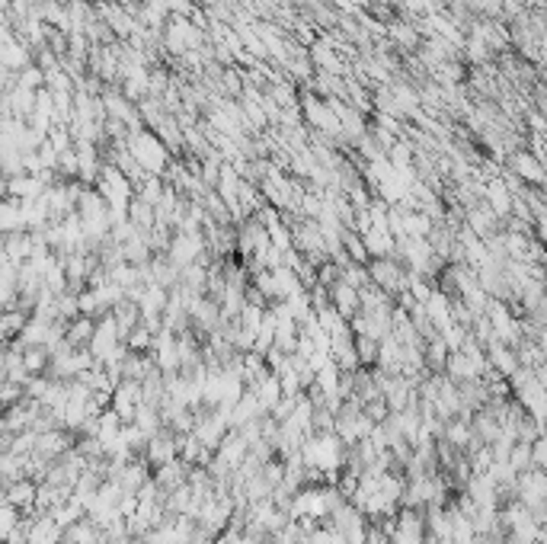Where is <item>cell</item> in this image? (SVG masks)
I'll list each match as a JSON object with an SVG mask.
<instances>
[{
	"label": "cell",
	"mask_w": 547,
	"mask_h": 544,
	"mask_svg": "<svg viewBox=\"0 0 547 544\" xmlns=\"http://www.w3.org/2000/svg\"><path fill=\"white\" fill-rule=\"evenodd\" d=\"M125 148H128V154L138 160V167H141L144 173H150V177H164L173 164V151L167 148L164 138H160L158 132H150V128H138V132L128 134Z\"/></svg>",
	"instance_id": "cell-1"
},
{
	"label": "cell",
	"mask_w": 547,
	"mask_h": 544,
	"mask_svg": "<svg viewBox=\"0 0 547 544\" xmlns=\"http://www.w3.org/2000/svg\"><path fill=\"white\" fill-rule=\"evenodd\" d=\"M346 448L349 445L337 433H314L301 448V458L311 471H321L327 478V474H339L346 468Z\"/></svg>",
	"instance_id": "cell-2"
},
{
	"label": "cell",
	"mask_w": 547,
	"mask_h": 544,
	"mask_svg": "<svg viewBox=\"0 0 547 544\" xmlns=\"http://www.w3.org/2000/svg\"><path fill=\"white\" fill-rule=\"evenodd\" d=\"M368 276L372 285H378L381 291H388L390 298H400L410 291V269L397 260V256H384V260L368 263Z\"/></svg>",
	"instance_id": "cell-3"
},
{
	"label": "cell",
	"mask_w": 547,
	"mask_h": 544,
	"mask_svg": "<svg viewBox=\"0 0 547 544\" xmlns=\"http://www.w3.org/2000/svg\"><path fill=\"white\" fill-rule=\"evenodd\" d=\"M71 448H77V433H71V429L36 433V452H32V462L46 464V468H48L52 462H58V458L68 455Z\"/></svg>",
	"instance_id": "cell-4"
},
{
	"label": "cell",
	"mask_w": 547,
	"mask_h": 544,
	"mask_svg": "<svg viewBox=\"0 0 547 544\" xmlns=\"http://www.w3.org/2000/svg\"><path fill=\"white\" fill-rule=\"evenodd\" d=\"M144 403V384L135 378H122L119 384H115L113 391V401H109V407H113L115 413H119L122 423H135V413L138 407Z\"/></svg>",
	"instance_id": "cell-5"
},
{
	"label": "cell",
	"mask_w": 547,
	"mask_h": 544,
	"mask_svg": "<svg viewBox=\"0 0 547 544\" xmlns=\"http://www.w3.org/2000/svg\"><path fill=\"white\" fill-rule=\"evenodd\" d=\"M180 445H183V436L173 433L170 426H164L158 436H150L144 462H148L154 471L164 468V464H170V462H176V458H180Z\"/></svg>",
	"instance_id": "cell-6"
},
{
	"label": "cell",
	"mask_w": 547,
	"mask_h": 544,
	"mask_svg": "<svg viewBox=\"0 0 547 544\" xmlns=\"http://www.w3.org/2000/svg\"><path fill=\"white\" fill-rule=\"evenodd\" d=\"M122 343H125V340H122L119 324L113 321V314H109V317H103V321H97V336H93L90 352H93V358H97L99 366H103L106 358L113 356Z\"/></svg>",
	"instance_id": "cell-7"
},
{
	"label": "cell",
	"mask_w": 547,
	"mask_h": 544,
	"mask_svg": "<svg viewBox=\"0 0 547 544\" xmlns=\"http://www.w3.org/2000/svg\"><path fill=\"white\" fill-rule=\"evenodd\" d=\"M509 167L518 179H525L528 186H547V164H541L532 151H516L509 157Z\"/></svg>",
	"instance_id": "cell-8"
},
{
	"label": "cell",
	"mask_w": 547,
	"mask_h": 544,
	"mask_svg": "<svg viewBox=\"0 0 547 544\" xmlns=\"http://www.w3.org/2000/svg\"><path fill=\"white\" fill-rule=\"evenodd\" d=\"M36 500H38V480L32 478L13 480V484L4 487V503L23 509V513H36Z\"/></svg>",
	"instance_id": "cell-9"
},
{
	"label": "cell",
	"mask_w": 547,
	"mask_h": 544,
	"mask_svg": "<svg viewBox=\"0 0 547 544\" xmlns=\"http://www.w3.org/2000/svg\"><path fill=\"white\" fill-rule=\"evenodd\" d=\"M30 544H64V529L52 513H32Z\"/></svg>",
	"instance_id": "cell-10"
},
{
	"label": "cell",
	"mask_w": 547,
	"mask_h": 544,
	"mask_svg": "<svg viewBox=\"0 0 547 544\" xmlns=\"http://www.w3.org/2000/svg\"><path fill=\"white\" fill-rule=\"evenodd\" d=\"M487 358L500 378H512V375L522 368V358H518L516 346H506V343H500V340H493V343L487 346Z\"/></svg>",
	"instance_id": "cell-11"
},
{
	"label": "cell",
	"mask_w": 547,
	"mask_h": 544,
	"mask_svg": "<svg viewBox=\"0 0 547 544\" xmlns=\"http://www.w3.org/2000/svg\"><path fill=\"white\" fill-rule=\"evenodd\" d=\"M189 474H192V464L183 462V458H176V462H170V464H164V468L154 471V480H158L160 490L170 497L173 490H180V487L189 484Z\"/></svg>",
	"instance_id": "cell-12"
},
{
	"label": "cell",
	"mask_w": 547,
	"mask_h": 544,
	"mask_svg": "<svg viewBox=\"0 0 547 544\" xmlns=\"http://www.w3.org/2000/svg\"><path fill=\"white\" fill-rule=\"evenodd\" d=\"M215 455L221 458L225 464H231L234 471H237L240 464H244V462L250 458V442H247V436L240 433V429H231V433L225 436V442L218 445Z\"/></svg>",
	"instance_id": "cell-13"
},
{
	"label": "cell",
	"mask_w": 547,
	"mask_h": 544,
	"mask_svg": "<svg viewBox=\"0 0 547 544\" xmlns=\"http://www.w3.org/2000/svg\"><path fill=\"white\" fill-rule=\"evenodd\" d=\"M330 301L346 321H353L355 314H362V291L353 289L349 282H343V279L330 289Z\"/></svg>",
	"instance_id": "cell-14"
},
{
	"label": "cell",
	"mask_w": 547,
	"mask_h": 544,
	"mask_svg": "<svg viewBox=\"0 0 547 544\" xmlns=\"http://www.w3.org/2000/svg\"><path fill=\"white\" fill-rule=\"evenodd\" d=\"M362 240H365L372 260H384V256L397 254V237H394L390 228H372L368 234H362Z\"/></svg>",
	"instance_id": "cell-15"
},
{
	"label": "cell",
	"mask_w": 547,
	"mask_h": 544,
	"mask_svg": "<svg viewBox=\"0 0 547 544\" xmlns=\"http://www.w3.org/2000/svg\"><path fill=\"white\" fill-rule=\"evenodd\" d=\"M93 336H97V321L93 317H87V314H81L77 321L68 324V333H64V343L71 346V350H90Z\"/></svg>",
	"instance_id": "cell-16"
},
{
	"label": "cell",
	"mask_w": 547,
	"mask_h": 544,
	"mask_svg": "<svg viewBox=\"0 0 547 544\" xmlns=\"http://www.w3.org/2000/svg\"><path fill=\"white\" fill-rule=\"evenodd\" d=\"M113 321L119 324V333H122V340H128V333L141 324V305H138L135 298H122L119 305L113 307Z\"/></svg>",
	"instance_id": "cell-17"
},
{
	"label": "cell",
	"mask_w": 547,
	"mask_h": 544,
	"mask_svg": "<svg viewBox=\"0 0 547 544\" xmlns=\"http://www.w3.org/2000/svg\"><path fill=\"white\" fill-rule=\"evenodd\" d=\"M20 346V343H16ZM20 352H23V366L30 368L32 378H38V375H48V368H52V358L55 352L48 350V346H20Z\"/></svg>",
	"instance_id": "cell-18"
},
{
	"label": "cell",
	"mask_w": 547,
	"mask_h": 544,
	"mask_svg": "<svg viewBox=\"0 0 547 544\" xmlns=\"http://www.w3.org/2000/svg\"><path fill=\"white\" fill-rule=\"evenodd\" d=\"M423 356H426V372H432V375H445V366H449L451 350H449V343H445V340H442V333L435 336V340H429L426 350H423Z\"/></svg>",
	"instance_id": "cell-19"
},
{
	"label": "cell",
	"mask_w": 547,
	"mask_h": 544,
	"mask_svg": "<svg viewBox=\"0 0 547 544\" xmlns=\"http://www.w3.org/2000/svg\"><path fill=\"white\" fill-rule=\"evenodd\" d=\"M256 397H260V403H262V410L266 413H272L278 407V401L286 397V388H282V378H278L276 372L269 375V378L262 381L260 388H256Z\"/></svg>",
	"instance_id": "cell-20"
},
{
	"label": "cell",
	"mask_w": 547,
	"mask_h": 544,
	"mask_svg": "<svg viewBox=\"0 0 547 544\" xmlns=\"http://www.w3.org/2000/svg\"><path fill=\"white\" fill-rule=\"evenodd\" d=\"M30 321H32L30 311H23V307H7V311H4V321H0V324H4V336H7V343L20 340Z\"/></svg>",
	"instance_id": "cell-21"
},
{
	"label": "cell",
	"mask_w": 547,
	"mask_h": 544,
	"mask_svg": "<svg viewBox=\"0 0 547 544\" xmlns=\"http://www.w3.org/2000/svg\"><path fill=\"white\" fill-rule=\"evenodd\" d=\"M135 426L141 429V433L148 436H158L160 429H164V413H160V407H150V403H141L135 413Z\"/></svg>",
	"instance_id": "cell-22"
},
{
	"label": "cell",
	"mask_w": 547,
	"mask_h": 544,
	"mask_svg": "<svg viewBox=\"0 0 547 544\" xmlns=\"http://www.w3.org/2000/svg\"><path fill=\"white\" fill-rule=\"evenodd\" d=\"M355 352H359V366L375 368L381 362V343L372 336H355Z\"/></svg>",
	"instance_id": "cell-23"
},
{
	"label": "cell",
	"mask_w": 547,
	"mask_h": 544,
	"mask_svg": "<svg viewBox=\"0 0 547 544\" xmlns=\"http://www.w3.org/2000/svg\"><path fill=\"white\" fill-rule=\"evenodd\" d=\"M55 519H58V525L61 529H68V525H74V522H81L83 515H87V506H83L81 500H74V497H71L68 503H61L58 509H55Z\"/></svg>",
	"instance_id": "cell-24"
},
{
	"label": "cell",
	"mask_w": 547,
	"mask_h": 544,
	"mask_svg": "<svg viewBox=\"0 0 547 544\" xmlns=\"http://www.w3.org/2000/svg\"><path fill=\"white\" fill-rule=\"evenodd\" d=\"M154 340H158V333H154L148 324H138V327L128 333L125 343H128V350H132V352H150V350H154Z\"/></svg>",
	"instance_id": "cell-25"
},
{
	"label": "cell",
	"mask_w": 547,
	"mask_h": 544,
	"mask_svg": "<svg viewBox=\"0 0 547 544\" xmlns=\"http://www.w3.org/2000/svg\"><path fill=\"white\" fill-rule=\"evenodd\" d=\"M30 397V384H20V381H4V388H0V401H4V410L16 407V403H23Z\"/></svg>",
	"instance_id": "cell-26"
},
{
	"label": "cell",
	"mask_w": 547,
	"mask_h": 544,
	"mask_svg": "<svg viewBox=\"0 0 547 544\" xmlns=\"http://www.w3.org/2000/svg\"><path fill=\"white\" fill-rule=\"evenodd\" d=\"M509 464L518 471V474H528V471L534 468V464H532V445H528V442H516V445H512V452H509Z\"/></svg>",
	"instance_id": "cell-27"
},
{
	"label": "cell",
	"mask_w": 547,
	"mask_h": 544,
	"mask_svg": "<svg viewBox=\"0 0 547 544\" xmlns=\"http://www.w3.org/2000/svg\"><path fill=\"white\" fill-rule=\"evenodd\" d=\"M23 509L10 506V503H4V509H0V531H4V538L13 535L16 529H20V522H23Z\"/></svg>",
	"instance_id": "cell-28"
},
{
	"label": "cell",
	"mask_w": 547,
	"mask_h": 544,
	"mask_svg": "<svg viewBox=\"0 0 547 544\" xmlns=\"http://www.w3.org/2000/svg\"><path fill=\"white\" fill-rule=\"evenodd\" d=\"M365 413H368V419H372V423L381 426V423H388L390 413H394V410H390V403L384 401V397H375V401H368V403H365Z\"/></svg>",
	"instance_id": "cell-29"
}]
</instances>
